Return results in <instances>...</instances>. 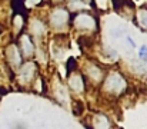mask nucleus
Segmentation results:
<instances>
[{
	"instance_id": "obj_17",
	"label": "nucleus",
	"mask_w": 147,
	"mask_h": 129,
	"mask_svg": "<svg viewBox=\"0 0 147 129\" xmlns=\"http://www.w3.org/2000/svg\"><path fill=\"white\" fill-rule=\"evenodd\" d=\"M83 112H84V105H83V102H82V100H74V102H73V113H74L76 116H82Z\"/></svg>"
},
{
	"instance_id": "obj_16",
	"label": "nucleus",
	"mask_w": 147,
	"mask_h": 129,
	"mask_svg": "<svg viewBox=\"0 0 147 129\" xmlns=\"http://www.w3.org/2000/svg\"><path fill=\"white\" fill-rule=\"evenodd\" d=\"M103 56L109 60H117L119 59V55L117 52L111 47V46H103Z\"/></svg>"
},
{
	"instance_id": "obj_11",
	"label": "nucleus",
	"mask_w": 147,
	"mask_h": 129,
	"mask_svg": "<svg viewBox=\"0 0 147 129\" xmlns=\"http://www.w3.org/2000/svg\"><path fill=\"white\" fill-rule=\"evenodd\" d=\"M51 95L54 98V100L60 105H69L70 102V93L67 86H64V83H61L60 81L54 82L51 86Z\"/></svg>"
},
{
	"instance_id": "obj_21",
	"label": "nucleus",
	"mask_w": 147,
	"mask_h": 129,
	"mask_svg": "<svg viewBox=\"0 0 147 129\" xmlns=\"http://www.w3.org/2000/svg\"><path fill=\"white\" fill-rule=\"evenodd\" d=\"M126 40H127L129 46H130L131 49H134V47H136V42H134V40H133V39H131L130 36H126Z\"/></svg>"
},
{
	"instance_id": "obj_19",
	"label": "nucleus",
	"mask_w": 147,
	"mask_h": 129,
	"mask_svg": "<svg viewBox=\"0 0 147 129\" xmlns=\"http://www.w3.org/2000/svg\"><path fill=\"white\" fill-rule=\"evenodd\" d=\"M139 60L143 63H147V44H143L139 49Z\"/></svg>"
},
{
	"instance_id": "obj_5",
	"label": "nucleus",
	"mask_w": 147,
	"mask_h": 129,
	"mask_svg": "<svg viewBox=\"0 0 147 129\" xmlns=\"http://www.w3.org/2000/svg\"><path fill=\"white\" fill-rule=\"evenodd\" d=\"M104 69L103 66L94 62V60H87L84 63V69H83V76L87 82V85H92V86H100L103 79H104Z\"/></svg>"
},
{
	"instance_id": "obj_18",
	"label": "nucleus",
	"mask_w": 147,
	"mask_h": 129,
	"mask_svg": "<svg viewBox=\"0 0 147 129\" xmlns=\"http://www.w3.org/2000/svg\"><path fill=\"white\" fill-rule=\"evenodd\" d=\"M66 70H67V75H69L70 72L77 70V60H76L74 57H70V59L66 62Z\"/></svg>"
},
{
	"instance_id": "obj_23",
	"label": "nucleus",
	"mask_w": 147,
	"mask_h": 129,
	"mask_svg": "<svg viewBox=\"0 0 147 129\" xmlns=\"http://www.w3.org/2000/svg\"><path fill=\"white\" fill-rule=\"evenodd\" d=\"M86 6H93V0H82Z\"/></svg>"
},
{
	"instance_id": "obj_3",
	"label": "nucleus",
	"mask_w": 147,
	"mask_h": 129,
	"mask_svg": "<svg viewBox=\"0 0 147 129\" xmlns=\"http://www.w3.org/2000/svg\"><path fill=\"white\" fill-rule=\"evenodd\" d=\"M50 29L56 33H64L71 23V12L66 6H53L47 16Z\"/></svg>"
},
{
	"instance_id": "obj_6",
	"label": "nucleus",
	"mask_w": 147,
	"mask_h": 129,
	"mask_svg": "<svg viewBox=\"0 0 147 129\" xmlns=\"http://www.w3.org/2000/svg\"><path fill=\"white\" fill-rule=\"evenodd\" d=\"M4 59H6V63H7V68L13 72H16L22 63H23V56L19 50V46L16 42H10L7 43V46L4 47Z\"/></svg>"
},
{
	"instance_id": "obj_26",
	"label": "nucleus",
	"mask_w": 147,
	"mask_h": 129,
	"mask_svg": "<svg viewBox=\"0 0 147 129\" xmlns=\"http://www.w3.org/2000/svg\"><path fill=\"white\" fill-rule=\"evenodd\" d=\"M1 96H3V90L0 89V99H1Z\"/></svg>"
},
{
	"instance_id": "obj_13",
	"label": "nucleus",
	"mask_w": 147,
	"mask_h": 129,
	"mask_svg": "<svg viewBox=\"0 0 147 129\" xmlns=\"http://www.w3.org/2000/svg\"><path fill=\"white\" fill-rule=\"evenodd\" d=\"M136 23H137V26L142 30L147 32V7H142V9L137 10V13H136Z\"/></svg>"
},
{
	"instance_id": "obj_2",
	"label": "nucleus",
	"mask_w": 147,
	"mask_h": 129,
	"mask_svg": "<svg viewBox=\"0 0 147 129\" xmlns=\"http://www.w3.org/2000/svg\"><path fill=\"white\" fill-rule=\"evenodd\" d=\"M70 26L74 27V30L80 32L82 35H94L98 32V19L92 12H76L71 14V23Z\"/></svg>"
},
{
	"instance_id": "obj_24",
	"label": "nucleus",
	"mask_w": 147,
	"mask_h": 129,
	"mask_svg": "<svg viewBox=\"0 0 147 129\" xmlns=\"http://www.w3.org/2000/svg\"><path fill=\"white\" fill-rule=\"evenodd\" d=\"M93 1H97V6H98V4H103L106 0H93Z\"/></svg>"
},
{
	"instance_id": "obj_1",
	"label": "nucleus",
	"mask_w": 147,
	"mask_h": 129,
	"mask_svg": "<svg viewBox=\"0 0 147 129\" xmlns=\"http://www.w3.org/2000/svg\"><path fill=\"white\" fill-rule=\"evenodd\" d=\"M101 93L107 98H120L129 89V81L120 70H110L104 75V79L100 85Z\"/></svg>"
},
{
	"instance_id": "obj_9",
	"label": "nucleus",
	"mask_w": 147,
	"mask_h": 129,
	"mask_svg": "<svg viewBox=\"0 0 147 129\" xmlns=\"http://www.w3.org/2000/svg\"><path fill=\"white\" fill-rule=\"evenodd\" d=\"M27 30L33 40H42L47 35V23L42 17H32L27 23Z\"/></svg>"
},
{
	"instance_id": "obj_10",
	"label": "nucleus",
	"mask_w": 147,
	"mask_h": 129,
	"mask_svg": "<svg viewBox=\"0 0 147 129\" xmlns=\"http://www.w3.org/2000/svg\"><path fill=\"white\" fill-rule=\"evenodd\" d=\"M84 128L86 129H113L111 119L109 118V115L103 113V112H96L93 113L87 122H84Z\"/></svg>"
},
{
	"instance_id": "obj_4",
	"label": "nucleus",
	"mask_w": 147,
	"mask_h": 129,
	"mask_svg": "<svg viewBox=\"0 0 147 129\" xmlns=\"http://www.w3.org/2000/svg\"><path fill=\"white\" fill-rule=\"evenodd\" d=\"M39 75V66L34 60H26L22 63V66L16 70L17 82L22 86H32L33 81Z\"/></svg>"
},
{
	"instance_id": "obj_14",
	"label": "nucleus",
	"mask_w": 147,
	"mask_h": 129,
	"mask_svg": "<svg viewBox=\"0 0 147 129\" xmlns=\"http://www.w3.org/2000/svg\"><path fill=\"white\" fill-rule=\"evenodd\" d=\"M30 87H32V90L36 92V93H40V95H42V93H46V82H45V78L40 76V75H37Z\"/></svg>"
},
{
	"instance_id": "obj_27",
	"label": "nucleus",
	"mask_w": 147,
	"mask_h": 129,
	"mask_svg": "<svg viewBox=\"0 0 147 129\" xmlns=\"http://www.w3.org/2000/svg\"><path fill=\"white\" fill-rule=\"evenodd\" d=\"M119 129H120V128H119Z\"/></svg>"
},
{
	"instance_id": "obj_12",
	"label": "nucleus",
	"mask_w": 147,
	"mask_h": 129,
	"mask_svg": "<svg viewBox=\"0 0 147 129\" xmlns=\"http://www.w3.org/2000/svg\"><path fill=\"white\" fill-rule=\"evenodd\" d=\"M24 27H26V14L16 12L11 17V29H13L14 36L17 38L20 33H23Z\"/></svg>"
},
{
	"instance_id": "obj_25",
	"label": "nucleus",
	"mask_w": 147,
	"mask_h": 129,
	"mask_svg": "<svg viewBox=\"0 0 147 129\" xmlns=\"http://www.w3.org/2000/svg\"><path fill=\"white\" fill-rule=\"evenodd\" d=\"M1 81H3V75H1V72H0V83H1Z\"/></svg>"
},
{
	"instance_id": "obj_20",
	"label": "nucleus",
	"mask_w": 147,
	"mask_h": 129,
	"mask_svg": "<svg viewBox=\"0 0 147 129\" xmlns=\"http://www.w3.org/2000/svg\"><path fill=\"white\" fill-rule=\"evenodd\" d=\"M45 0H23V4L24 6H29V7H39L43 4Z\"/></svg>"
},
{
	"instance_id": "obj_8",
	"label": "nucleus",
	"mask_w": 147,
	"mask_h": 129,
	"mask_svg": "<svg viewBox=\"0 0 147 129\" xmlns=\"http://www.w3.org/2000/svg\"><path fill=\"white\" fill-rule=\"evenodd\" d=\"M87 82L82 72L74 70L67 75V89L74 95H83L87 89Z\"/></svg>"
},
{
	"instance_id": "obj_7",
	"label": "nucleus",
	"mask_w": 147,
	"mask_h": 129,
	"mask_svg": "<svg viewBox=\"0 0 147 129\" xmlns=\"http://www.w3.org/2000/svg\"><path fill=\"white\" fill-rule=\"evenodd\" d=\"M17 46H19V50L23 56V59L26 60H32L34 57V52H36V43L33 40V38L29 35V33H20L17 36Z\"/></svg>"
},
{
	"instance_id": "obj_15",
	"label": "nucleus",
	"mask_w": 147,
	"mask_h": 129,
	"mask_svg": "<svg viewBox=\"0 0 147 129\" xmlns=\"http://www.w3.org/2000/svg\"><path fill=\"white\" fill-rule=\"evenodd\" d=\"M34 57H36V60H37L39 63L46 65V63H47V52H46V49L42 47V46H36Z\"/></svg>"
},
{
	"instance_id": "obj_22",
	"label": "nucleus",
	"mask_w": 147,
	"mask_h": 129,
	"mask_svg": "<svg viewBox=\"0 0 147 129\" xmlns=\"http://www.w3.org/2000/svg\"><path fill=\"white\" fill-rule=\"evenodd\" d=\"M49 1L53 4V6H60V4L64 3V0H49Z\"/></svg>"
}]
</instances>
